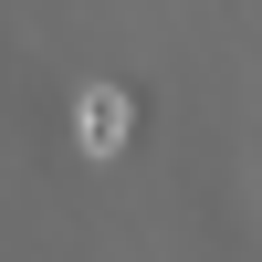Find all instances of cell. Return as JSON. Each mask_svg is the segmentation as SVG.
<instances>
[{"label": "cell", "instance_id": "1", "mask_svg": "<svg viewBox=\"0 0 262 262\" xmlns=\"http://www.w3.org/2000/svg\"><path fill=\"white\" fill-rule=\"evenodd\" d=\"M74 137H84V158H126V137H137V105H126L116 84H95V95L74 105Z\"/></svg>", "mask_w": 262, "mask_h": 262}]
</instances>
